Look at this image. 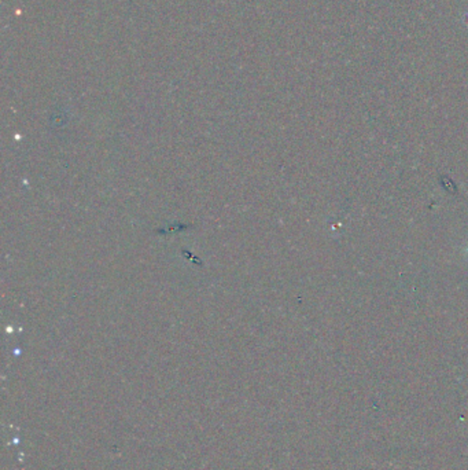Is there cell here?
<instances>
[{
  "label": "cell",
  "mask_w": 468,
  "mask_h": 470,
  "mask_svg": "<svg viewBox=\"0 0 468 470\" xmlns=\"http://www.w3.org/2000/svg\"><path fill=\"white\" fill-rule=\"evenodd\" d=\"M467 254H468V245H467Z\"/></svg>",
  "instance_id": "1"
}]
</instances>
